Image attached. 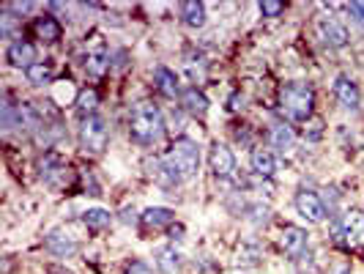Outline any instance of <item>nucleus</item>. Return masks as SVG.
<instances>
[{"label": "nucleus", "mask_w": 364, "mask_h": 274, "mask_svg": "<svg viewBox=\"0 0 364 274\" xmlns=\"http://www.w3.org/2000/svg\"><path fill=\"white\" fill-rule=\"evenodd\" d=\"M167 132L165 115L154 102H140L129 113V137L137 145H154Z\"/></svg>", "instance_id": "nucleus-1"}, {"label": "nucleus", "mask_w": 364, "mask_h": 274, "mask_svg": "<svg viewBox=\"0 0 364 274\" xmlns=\"http://www.w3.org/2000/svg\"><path fill=\"white\" fill-rule=\"evenodd\" d=\"M279 107L288 121H307L315 107V91L310 83H288L279 91Z\"/></svg>", "instance_id": "nucleus-2"}, {"label": "nucleus", "mask_w": 364, "mask_h": 274, "mask_svg": "<svg viewBox=\"0 0 364 274\" xmlns=\"http://www.w3.org/2000/svg\"><path fill=\"white\" fill-rule=\"evenodd\" d=\"M329 233H331L334 244H340V247H345V250L364 247V211L348 209L345 214L331 217Z\"/></svg>", "instance_id": "nucleus-3"}, {"label": "nucleus", "mask_w": 364, "mask_h": 274, "mask_svg": "<svg viewBox=\"0 0 364 274\" xmlns=\"http://www.w3.org/2000/svg\"><path fill=\"white\" fill-rule=\"evenodd\" d=\"M77 137H80V148L85 154H101L107 148V143H110V124L99 113H93V115L80 121Z\"/></svg>", "instance_id": "nucleus-4"}, {"label": "nucleus", "mask_w": 364, "mask_h": 274, "mask_svg": "<svg viewBox=\"0 0 364 274\" xmlns=\"http://www.w3.org/2000/svg\"><path fill=\"white\" fill-rule=\"evenodd\" d=\"M293 209L299 211L301 220H307L310 225H320L329 220V211L323 206V198H320L315 189H299L293 195Z\"/></svg>", "instance_id": "nucleus-5"}, {"label": "nucleus", "mask_w": 364, "mask_h": 274, "mask_svg": "<svg viewBox=\"0 0 364 274\" xmlns=\"http://www.w3.org/2000/svg\"><path fill=\"white\" fill-rule=\"evenodd\" d=\"M44 250L52 258L69 261V258H74V255L80 252V241H77L72 233H66L63 228H55L44 236Z\"/></svg>", "instance_id": "nucleus-6"}, {"label": "nucleus", "mask_w": 364, "mask_h": 274, "mask_svg": "<svg viewBox=\"0 0 364 274\" xmlns=\"http://www.w3.org/2000/svg\"><path fill=\"white\" fill-rule=\"evenodd\" d=\"M279 247H282V252H285L288 258L301 261V258L310 252V236H307V230L296 228V225H288V228L282 230V236H279Z\"/></svg>", "instance_id": "nucleus-7"}, {"label": "nucleus", "mask_w": 364, "mask_h": 274, "mask_svg": "<svg viewBox=\"0 0 364 274\" xmlns=\"http://www.w3.org/2000/svg\"><path fill=\"white\" fill-rule=\"evenodd\" d=\"M334 99H337V104H340V110H345V113H356L359 110V104H362V91H359V86H356V80H351L348 74H340L337 80H334Z\"/></svg>", "instance_id": "nucleus-8"}, {"label": "nucleus", "mask_w": 364, "mask_h": 274, "mask_svg": "<svg viewBox=\"0 0 364 274\" xmlns=\"http://www.w3.org/2000/svg\"><path fill=\"white\" fill-rule=\"evenodd\" d=\"M315 31H318V39L323 47L340 49V47L348 45V28L340 19H334V17H320Z\"/></svg>", "instance_id": "nucleus-9"}, {"label": "nucleus", "mask_w": 364, "mask_h": 274, "mask_svg": "<svg viewBox=\"0 0 364 274\" xmlns=\"http://www.w3.org/2000/svg\"><path fill=\"white\" fill-rule=\"evenodd\" d=\"M36 170H39V179L47 186H58L63 182V176H66V165H63L60 154H55V151H44V156H39Z\"/></svg>", "instance_id": "nucleus-10"}, {"label": "nucleus", "mask_w": 364, "mask_h": 274, "mask_svg": "<svg viewBox=\"0 0 364 274\" xmlns=\"http://www.w3.org/2000/svg\"><path fill=\"white\" fill-rule=\"evenodd\" d=\"M110 52H107V47L104 42L99 39V36H93L91 45H85V72L91 74V77H101L107 69H110Z\"/></svg>", "instance_id": "nucleus-11"}, {"label": "nucleus", "mask_w": 364, "mask_h": 274, "mask_svg": "<svg viewBox=\"0 0 364 274\" xmlns=\"http://www.w3.org/2000/svg\"><path fill=\"white\" fill-rule=\"evenodd\" d=\"M208 165H211V173L217 179H230L233 170H235V156L225 143H214L211 151H208Z\"/></svg>", "instance_id": "nucleus-12"}, {"label": "nucleus", "mask_w": 364, "mask_h": 274, "mask_svg": "<svg viewBox=\"0 0 364 274\" xmlns=\"http://www.w3.org/2000/svg\"><path fill=\"white\" fill-rule=\"evenodd\" d=\"M36 47L31 45V42H25V39H14L11 45H8V49H6V61L11 63V66H17V69H31L33 63H39L36 61Z\"/></svg>", "instance_id": "nucleus-13"}, {"label": "nucleus", "mask_w": 364, "mask_h": 274, "mask_svg": "<svg viewBox=\"0 0 364 274\" xmlns=\"http://www.w3.org/2000/svg\"><path fill=\"white\" fill-rule=\"evenodd\" d=\"M179 104H181L183 113L192 115V118H206L208 115V99H206V93L200 91V88H195V86L183 88L181 96H179Z\"/></svg>", "instance_id": "nucleus-14"}, {"label": "nucleus", "mask_w": 364, "mask_h": 274, "mask_svg": "<svg viewBox=\"0 0 364 274\" xmlns=\"http://www.w3.org/2000/svg\"><path fill=\"white\" fill-rule=\"evenodd\" d=\"M154 83H156V91L162 93L165 99H179V96H181L179 77H176V72L167 69V66H159V69L154 72Z\"/></svg>", "instance_id": "nucleus-15"}, {"label": "nucleus", "mask_w": 364, "mask_h": 274, "mask_svg": "<svg viewBox=\"0 0 364 274\" xmlns=\"http://www.w3.org/2000/svg\"><path fill=\"white\" fill-rule=\"evenodd\" d=\"M249 168H252V173L258 176V179H272L274 173H276V159H274L272 151H263V148H255L252 154H249Z\"/></svg>", "instance_id": "nucleus-16"}, {"label": "nucleus", "mask_w": 364, "mask_h": 274, "mask_svg": "<svg viewBox=\"0 0 364 274\" xmlns=\"http://www.w3.org/2000/svg\"><path fill=\"white\" fill-rule=\"evenodd\" d=\"M140 223L145 225V228H170L173 223H176V211L173 209H165V206H154V209H145L142 211V217H140Z\"/></svg>", "instance_id": "nucleus-17"}, {"label": "nucleus", "mask_w": 364, "mask_h": 274, "mask_svg": "<svg viewBox=\"0 0 364 274\" xmlns=\"http://www.w3.org/2000/svg\"><path fill=\"white\" fill-rule=\"evenodd\" d=\"M154 261H156V269L162 274H179V269H181V252L173 244L159 247L154 252Z\"/></svg>", "instance_id": "nucleus-18"}, {"label": "nucleus", "mask_w": 364, "mask_h": 274, "mask_svg": "<svg viewBox=\"0 0 364 274\" xmlns=\"http://www.w3.org/2000/svg\"><path fill=\"white\" fill-rule=\"evenodd\" d=\"M269 145H272L274 151H290L296 145V132L290 129V124H285V121L272 124V129H269Z\"/></svg>", "instance_id": "nucleus-19"}, {"label": "nucleus", "mask_w": 364, "mask_h": 274, "mask_svg": "<svg viewBox=\"0 0 364 274\" xmlns=\"http://www.w3.org/2000/svg\"><path fill=\"white\" fill-rule=\"evenodd\" d=\"M33 33L47 42V45H55V42H60V36H63V28H60V22L55 19V17H39L36 22H33Z\"/></svg>", "instance_id": "nucleus-20"}, {"label": "nucleus", "mask_w": 364, "mask_h": 274, "mask_svg": "<svg viewBox=\"0 0 364 274\" xmlns=\"http://www.w3.org/2000/svg\"><path fill=\"white\" fill-rule=\"evenodd\" d=\"M181 19L186 28H203L206 25V6L197 0H186V3H181Z\"/></svg>", "instance_id": "nucleus-21"}, {"label": "nucleus", "mask_w": 364, "mask_h": 274, "mask_svg": "<svg viewBox=\"0 0 364 274\" xmlns=\"http://www.w3.org/2000/svg\"><path fill=\"white\" fill-rule=\"evenodd\" d=\"M25 77H28L31 86L44 88V86H49V80H52V63H49V61H39V63H33V66L25 72Z\"/></svg>", "instance_id": "nucleus-22"}, {"label": "nucleus", "mask_w": 364, "mask_h": 274, "mask_svg": "<svg viewBox=\"0 0 364 274\" xmlns=\"http://www.w3.org/2000/svg\"><path fill=\"white\" fill-rule=\"evenodd\" d=\"M241 217H244L252 228H263V225L269 223L272 211H269V206H263V203H247V209H244Z\"/></svg>", "instance_id": "nucleus-23"}, {"label": "nucleus", "mask_w": 364, "mask_h": 274, "mask_svg": "<svg viewBox=\"0 0 364 274\" xmlns=\"http://www.w3.org/2000/svg\"><path fill=\"white\" fill-rule=\"evenodd\" d=\"M83 223L91 230H104L113 225V214L104 209H88V211H83Z\"/></svg>", "instance_id": "nucleus-24"}, {"label": "nucleus", "mask_w": 364, "mask_h": 274, "mask_svg": "<svg viewBox=\"0 0 364 274\" xmlns=\"http://www.w3.org/2000/svg\"><path fill=\"white\" fill-rule=\"evenodd\" d=\"M77 113L83 115V118H88V115H93L96 113V107H99V93L93 91V88H88V91H83L80 96H77Z\"/></svg>", "instance_id": "nucleus-25"}, {"label": "nucleus", "mask_w": 364, "mask_h": 274, "mask_svg": "<svg viewBox=\"0 0 364 274\" xmlns=\"http://www.w3.org/2000/svg\"><path fill=\"white\" fill-rule=\"evenodd\" d=\"M260 261V247L258 244H244L235 255V266H255Z\"/></svg>", "instance_id": "nucleus-26"}, {"label": "nucleus", "mask_w": 364, "mask_h": 274, "mask_svg": "<svg viewBox=\"0 0 364 274\" xmlns=\"http://www.w3.org/2000/svg\"><path fill=\"white\" fill-rule=\"evenodd\" d=\"M17 25H19V22H17V17H14L11 11H6V8H3V17H0V36H3V39H11V36H14V31H17Z\"/></svg>", "instance_id": "nucleus-27"}, {"label": "nucleus", "mask_w": 364, "mask_h": 274, "mask_svg": "<svg viewBox=\"0 0 364 274\" xmlns=\"http://www.w3.org/2000/svg\"><path fill=\"white\" fill-rule=\"evenodd\" d=\"M124 274H154V269H151V264H145V261H129L126 264V269H124Z\"/></svg>", "instance_id": "nucleus-28"}, {"label": "nucleus", "mask_w": 364, "mask_h": 274, "mask_svg": "<svg viewBox=\"0 0 364 274\" xmlns=\"http://www.w3.org/2000/svg\"><path fill=\"white\" fill-rule=\"evenodd\" d=\"M260 11H263L266 17H276V14L285 11V3H279V0H263V3H260Z\"/></svg>", "instance_id": "nucleus-29"}, {"label": "nucleus", "mask_w": 364, "mask_h": 274, "mask_svg": "<svg viewBox=\"0 0 364 274\" xmlns=\"http://www.w3.org/2000/svg\"><path fill=\"white\" fill-rule=\"evenodd\" d=\"M345 8H348V14L354 17V22H356L359 28H364V0H359V3H348Z\"/></svg>", "instance_id": "nucleus-30"}, {"label": "nucleus", "mask_w": 364, "mask_h": 274, "mask_svg": "<svg viewBox=\"0 0 364 274\" xmlns=\"http://www.w3.org/2000/svg\"><path fill=\"white\" fill-rule=\"evenodd\" d=\"M36 6L33 3H6V11H14V14H28V11H33Z\"/></svg>", "instance_id": "nucleus-31"}, {"label": "nucleus", "mask_w": 364, "mask_h": 274, "mask_svg": "<svg viewBox=\"0 0 364 274\" xmlns=\"http://www.w3.org/2000/svg\"><path fill=\"white\" fill-rule=\"evenodd\" d=\"M320 137H323V121H313V124H310V132H307V140L318 143Z\"/></svg>", "instance_id": "nucleus-32"}, {"label": "nucleus", "mask_w": 364, "mask_h": 274, "mask_svg": "<svg viewBox=\"0 0 364 274\" xmlns=\"http://www.w3.org/2000/svg\"><path fill=\"white\" fill-rule=\"evenodd\" d=\"M47 8H49L52 14H63V17H69V6H66V3H58V0H52V3H47Z\"/></svg>", "instance_id": "nucleus-33"}, {"label": "nucleus", "mask_w": 364, "mask_h": 274, "mask_svg": "<svg viewBox=\"0 0 364 274\" xmlns=\"http://www.w3.org/2000/svg\"><path fill=\"white\" fill-rule=\"evenodd\" d=\"M121 223H126V225H135V223H137L135 209H124V211H121Z\"/></svg>", "instance_id": "nucleus-34"}, {"label": "nucleus", "mask_w": 364, "mask_h": 274, "mask_svg": "<svg viewBox=\"0 0 364 274\" xmlns=\"http://www.w3.org/2000/svg\"><path fill=\"white\" fill-rule=\"evenodd\" d=\"M47 274H74V272L66 269L63 264H49V266H47Z\"/></svg>", "instance_id": "nucleus-35"}, {"label": "nucleus", "mask_w": 364, "mask_h": 274, "mask_svg": "<svg viewBox=\"0 0 364 274\" xmlns=\"http://www.w3.org/2000/svg\"><path fill=\"white\" fill-rule=\"evenodd\" d=\"M126 61H129V55L121 49V52H115V69L121 72V69H126Z\"/></svg>", "instance_id": "nucleus-36"}, {"label": "nucleus", "mask_w": 364, "mask_h": 274, "mask_svg": "<svg viewBox=\"0 0 364 274\" xmlns=\"http://www.w3.org/2000/svg\"><path fill=\"white\" fill-rule=\"evenodd\" d=\"M244 102H247V99H244L241 93H233V96H230V110H241Z\"/></svg>", "instance_id": "nucleus-37"}, {"label": "nucleus", "mask_w": 364, "mask_h": 274, "mask_svg": "<svg viewBox=\"0 0 364 274\" xmlns=\"http://www.w3.org/2000/svg\"><path fill=\"white\" fill-rule=\"evenodd\" d=\"M181 236H183V228H173V230H170V239H173V241H181Z\"/></svg>", "instance_id": "nucleus-38"}]
</instances>
